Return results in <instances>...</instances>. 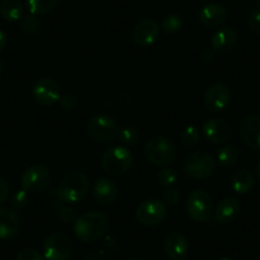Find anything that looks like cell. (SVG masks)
I'll list each match as a JSON object with an SVG mask.
<instances>
[{"instance_id":"cell-10","label":"cell","mask_w":260,"mask_h":260,"mask_svg":"<svg viewBox=\"0 0 260 260\" xmlns=\"http://www.w3.org/2000/svg\"><path fill=\"white\" fill-rule=\"evenodd\" d=\"M72 251V239L62 232H54L44 241V256L47 260H68Z\"/></svg>"},{"instance_id":"cell-5","label":"cell","mask_w":260,"mask_h":260,"mask_svg":"<svg viewBox=\"0 0 260 260\" xmlns=\"http://www.w3.org/2000/svg\"><path fill=\"white\" fill-rule=\"evenodd\" d=\"M186 213L195 222H209L214 214L213 199L206 190H194L187 195Z\"/></svg>"},{"instance_id":"cell-42","label":"cell","mask_w":260,"mask_h":260,"mask_svg":"<svg viewBox=\"0 0 260 260\" xmlns=\"http://www.w3.org/2000/svg\"><path fill=\"white\" fill-rule=\"evenodd\" d=\"M3 69H4V65H3V61L0 60V74L3 73Z\"/></svg>"},{"instance_id":"cell-9","label":"cell","mask_w":260,"mask_h":260,"mask_svg":"<svg viewBox=\"0 0 260 260\" xmlns=\"http://www.w3.org/2000/svg\"><path fill=\"white\" fill-rule=\"evenodd\" d=\"M167 216L166 204L159 199H147L142 202L136 211V218L146 227H154L161 224Z\"/></svg>"},{"instance_id":"cell-12","label":"cell","mask_w":260,"mask_h":260,"mask_svg":"<svg viewBox=\"0 0 260 260\" xmlns=\"http://www.w3.org/2000/svg\"><path fill=\"white\" fill-rule=\"evenodd\" d=\"M231 91L223 83H214L208 87L204 94L206 107L212 112H222L230 106Z\"/></svg>"},{"instance_id":"cell-25","label":"cell","mask_w":260,"mask_h":260,"mask_svg":"<svg viewBox=\"0 0 260 260\" xmlns=\"http://www.w3.org/2000/svg\"><path fill=\"white\" fill-rule=\"evenodd\" d=\"M57 0H26V7L34 16H41L51 12L56 7Z\"/></svg>"},{"instance_id":"cell-24","label":"cell","mask_w":260,"mask_h":260,"mask_svg":"<svg viewBox=\"0 0 260 260\" xmlns=\"http://www.w3.org/2000/svg\"><path fill=\"white\" fill-rule=\"evenodd\" d=\"M240 151L234 144H226L222 147L217 154V162L222 167H232L239 162Z\"/></svg>"},{"instance_id":"cell-30","label":"cell","mask_w":260,"mask_h":260,"mask_svg":"<svg viewBox=\"0 0 260 260\" xmlns=\"http://www.w3.org/2000/svg\"><path fill=\"white\" fill-rule=\"evenodd\" d=\"M39 28H40V21L36 16H34V14L26 16L23 19H22L21 29L23 34L34 35L36 34Z\"/></svg>"},{"instance_id":"cell-34","label":"cell","mask_w":260,"mask_h":260,"mask_svg":"<svg viewBox=\"0 0 260 260\" xmlns=\"http://www.w3.org/2000/svg\"><path fill=\"white\" fill-rule=\"evenodd\" d=\"M17 260H44V256L35 249H22L17 254Z\"/></svg>"},{"instance_id":"cell-43","label":"cell","mask_w":260,"mask_h":260,"mask_svg":"<svg viewBox=\"0 0 260 260\" xmlns=\"http://www.w3.org/2000/svg\"><path fill=\"white\" fill-rule=\"evenodd\" d=\"M219 260H231V259H229V257H222V259H219Z\"/></svg>"},{"instance_id":"cell-19","label":"cell","mask_w":260,"mask_h":260,"mask_svg":"<svg viewBox=\"0 0 260 260\" xmlns=\"http://www.w3.org/2000/svg\"><path fill=\"white\" fill-rule=\"evenodd\" d=\"M237 41H239V36L234 28L222 27V28L217 29L212 36L211 46L216 52L227 54V52H231L232 50H235Z\"/></svg>"},{"instance_id":"cell-15","label":"cell","mask_w":260,"mask_h":260,"mask_svg":"<svg viewBox=\"0 0 260 260\" xmlns=\"http://www.w3.org/2000/svg\"><path fill=\"white\" fill-rule=\"evenodd\" d=\"M202 133L209 143L223 144L231 138L232 129L224 120L209 119L203 124Z\"/></svg>"},{"instance_id":"cell-44","label":"cell","mask_w":260,"mask_h":260,"mask_svg":"<svg viewBox=\"0 0 260 260\" xmlns=\"http://www.w3.org/2000/svg\"><path fill=\"white\" fill-rule=\"evenodd\" d=\"M129 260H142V259H138V257H133V259H129Z\"/></svg>"},{"instance_id":"cell-37","label":"cell","mask_w":260,"mask_h":260,"mask_svg":"<svg viewBox=\"0 0 260 260\" xmlns=\"http://www.w3.org/2000/svg\"><path fill=\"white\" fill-rule=\"evenodd\" d=\"M9 197V184L4 179L0 177V204H3L4 202L8 199Z\"/></svg>"},{"instance_id":"cell-17","label":"cell","mask_w":260,"mask_h":260,"mask_svg":"<svg viewBox=\"0 0 260 260\" xmlns=\"http://www.w3.org/2000/svg\"><path fill=\"white\" fill-rule=\"evenodd\" d=\"M190 244L185 235L174 232L165 241V254L170 260H185L189 255Z\"/></svg>"},{"instance_id":"cell-22","label":"cell","mask_w":260,"mask_h":260,"mask_svg":"<svg viewBox=\"0 0 260 260\" xmlns=\"http://www.w3.org/2000/svg\"><path fill=\"white\" fill-rule=\"evenodd\" d=\"M254 175L249 170H240L232 175L231 187L237 194H247L254 187Z\"/></svg>"},{"instance_id":"cell-16","label":"cell","mask_w":260,"mask_h":260,"mask_svg":"<svg viewBox=\"0 0 260 260\" xmlns=\"http://www.w3.org/2000/svg\"><path fill=\"white\" fill-rule=\"evenodd\" d=\"M229 17L226 7L219 3H208L199 11L198 19L207 28H218Z\"/></svg>"},{"instance_id":"cell-28","label":"cell","mask_w":260,"mask_h":260,"mask_svg":"<svg viewBox=\"0 0 260 260\" xmlns=\"http://www.w3.org/2000/svg\"><path fill=\"white\" fill-rule=\"evenodd\" d=\"M177 179H179V174H177L176 170L169 166L161 169L158 171V174H157V180H158V182L162 186L167 187V189L171 187L174 184H176Z\"/></svg>"},{"instance_id":"cell-33","label":"cell","mask_w":260,"mask_h":260,"mask_svg":"<svg viewBox=\"0 0 260 260\" xmlns=\"http://www.w3.org/2000/svg\"><path fill=\"white\" fill-rule=\"evenodd\" d=\"M180 199H181V194H180L179 190L167 189L164 192V203L167 204V206H176V204H179Z\"/></svg>"},{"instance_id":"cell-27","label":"cell","mask_w":260,"mask_h":260,"mask_svg":"<svg viewBox=\"0 0 260 260\" xmlns=\"http://www.w3.org/2000/svg\"><path fill=\"white\" fill-rule=\"evenodd\" d=\"M117 138H119L120 143H122L124 146H134L138 143L139 133L133 126H122L121 129H119Z\"/></svg>"},{"instance_id":"cell-31","label":"cell","mask_w":260,"mask_h":260,"mask_svg":"<svg viewBox=\"0 0 260 260\" xmlns=\"http://www.w3.org/2000/svg\"><path fill=\"white\" fill-rule=\"evenodd\" d=\"M29 203V198H28V192L26 190H18L13 194V197L11 198V204L14 209L17 211H22V209L26 208Z\"/></svg>"},{"instance_id":"cell-13","label":"cell","mask_w":260,"mask_h":260,"mask_svg":"<svg viewBox=\"0 0 260 260\" xmlns=\"http://www.w3.org/2000/svg\"><path fill=\"white\" fill-rule=\"evenodd\" d=\"M159 29H161V27L154 19H142L134 26L133 31H132L134 44L141 47L151 46L158 40Z\"/></svg>"},{"instance_id":"cell-3","label":"cell","mask_w":260,"mask_h":260,"mask_svg":"<svg viewBox=\"0 0 260 260\" xmlns=\"http://www.w3.org/2000/svg\"><path fill=\"white\" fill-rule=\"evenodd\" d=\"M89 190V181L81 171H73L60 181L57 195L64 203L74 204L83 201Z\"/></svg>"},{"instance_id":"cell-40","label":"cell","mask_w":260,"mask_h":260,"mask_svg":"<svg viewBox=\"0 0 260 260\" xmlns=\"http://www.w3.org/2000/svg\"><path fill=\"white\" fill-rule=\"evenodd\" d=\"M86 260H106V257L102 254H100V252H94V254L88 255Z\"/></svg>"},{"instance_id":"cell-6","label":"cell","mask_w":260,"mask_h":260,"mask_svg":"<svg viewBox=\"0 0 260 260\" xmlns=\"http://www.w3.org/2000/svg\"><path fill=\"white\" fill-rule=\"evenodd\" d=\"M87 133L89 138L97 143H109L117 138L119 125L110 115H94L87 124Z\"/></svg>"},{"instance_id":"cell-38","label":"cell","mask_w":260,"mask_h":260,"mask_svg":"<svg viewBox=\"0 0 260 260\" xmlns=\"http://www.w3.org/2000/svg\"><path fill=\"white\" fill-rule=\"evenodd\" d=\"M214 55H216V51H214L212 47H204L201 52V59L202 61L204 62H211L212 60L214 59Z\"/></svg>"},{"instance_id":"cell-26","label":"cell","mask_w":260,"mask_h":260,"mask_svg":"<svg viewBox=\"0 0 260 260\" xmlns=\"http://www.w3.org/2000/svg\"><path fill=\"white\" fill-rule=\"evenodd\" d=\"M182 26H184V22H182V18L179 16V14L170 13L167 16H165L161 21V29L167 35L171 34H177L182 29Z\"/></svg>"},{"instance_id":"cell-20","label":"cell","mask_w":260,"mask_h":260,"mask_svg":"<svg viewBox=\"0 0 260 260\" xmlns=\"http://www.w3.org/2000/svg\"><path fill=\"white\" fill-rule=\"evenodd\" d=\"M21 218L13 209L0 207V239L11 240L19 234Z\"/></svg>"},{"instance_id":"cell-41","label":"cell","mask_w":260,"mask_h":260,"mask_svg":"<svg viewBox=\"0 0 260 260\" xmlns=\"http://www.w3.org/2000/svg\"><path fill=\"white\" fill-rule=\"evenodd\" d=\"M255 176H256L257 181H260V162L255 166Z\"/></svg>"},{"instance_id":"cell-11","label":"cell","mask_w":260,"mask_h":260,"mask_svg":"<svg viewBox=\"0 0 260 260\" xmlns=\"http://www.w3.org/2000/svg\"><path fill=\"white\" fill-rule=\"evenodd\" d=\"M32 96L35 101L41 106H52L59 102L60 99V87L56 82L49 77L40 78L35 82L32 87Z\"/></svg>"},{"instance_id":"cell-21","label":"cell","mask_w":260,"mask_h":260,"mask_svg":"<svg viewBox=\"0 0 260 260\" xmlns=\"http://www.w3.org/2000/svg\"><path fill=\"white\" fill-rule=\"evenodd\" d=\"M240 212H241V204H240L239 199L234 198V197H226L217 204L213 217L219 223L227 224L234 222Z\"/></svg>"},{"instance_id":"cell-8","label":"cell","mask_w":260,"mask_h":260,"mask_svg":"<svg viewBox=\"0 0 260 260\" xmlns=\"http://www.w3.org/2000/svg\"><path fill=\"white\" fill-rule=\"evenodd\" d=\"M52 175L44 165H32L21 175V186L31 194H40L50 186Z\"/></svg>"},{"instance_id":"cell-29","label":"cell","mask_w":260,"mask_h":260,"mask_svg":"<svg viewBox=\"0 0 260 260\" xmlns=\"http://www.w3.org/2000/svg\"><path fill=\"white\" fill-rule=\"evenodd\" d=\"M199 139H201V133L195 126H187L181 134V143L186 148H192L197 146L199 143Z\"/></svg>"},{"instance_id":"cell-23","label":"cell","mask_w":260,"mask_h":260,"mask_svg":"<svg viewBox=\"0 0 260 260\" xmlns=\"http://www.w3.org/2000/svg\"><path fill=\"white\" fill-rule=\"evenodd\" d=\"M0 14L6 21L17 22L23 16V6L19 0H3L0 4Z\"/></svg>"},{"instance_id":"cell-35","label":"cell","mask_w":260,"mask_h":260,"mask_svg":"<svg viewBox=\"0 0 260 260\" xmlns=\"http://www.w3.org/2000/svg\"><path fill=\"white\" fill-rule=\"evenodd\" d=\"M57 216H59V218L64 223H72V222H76L77 218H78L76 211L73 208H71V207H62V208H60Z\"/></svg>"},{"instance_id":"cell-1","label":"cell","mask_w":260,"mask_h":260,"mask_svg":"<svg viewBox=\"0 0 260 260\" xmlns=\"http://www.w3.org/2000/svg\"><path fill=\"white\" fill-rule=\"evenodd\" d=\"M110 221L105 213L100 211H89L77 218L74 223V234L82 242H94L106 235Z\"/></svg>"},{"instance_id":"cell-18","label":"cell","mask_w":260,"mask_h":260,"mask_svg":"<svg viewBox=\"0 0 260 260\" xmlns=\"http://www.w3.org/2000/svg\"><path fill=\"white\" fill-rule=\"evenodd\" d=\"M91 191L97 203L102 204V206H109V204L114 203L119 194L116 184L107 177H99L92 184Z\"/></svg>"},{"instance_id":"cell-39","label":"cell","mask_w":260,"mask_h":260,"mask_svg":"<svg viewBox=\"0 0 260 260\" xmlns=\"http://www.w3.org/2000/svg\"><path fill=\"white\" fill-rule=\"evenodd\" d=\"M7 42H8V37H7L6 32L0 29V51L6 49Z\"/></svg>"},{"instance_id":"cell-7","label":"cell","mask_w":260,"mask_h":260,"mask_svg":"<svg viewBox=\"0 0 260 260\" xmlns=\"http://www.w3.org/2000/svg\"><path fill=\"white\" fill-rule=\"evenodd\" d=\"M184 171L187 176L194 180L208 179L216 171V161L208 152H192L185 159Z\"/></svg>"},{"instance_id":"cell-14","label":"cell","mask_w":260,"mask_h":260,"mask_svg":"<svg viewBox=\"0 0 260 260\" xmlns=\"http://www.w3.org/2000/svg\"><path fill=\"white\" fill-rule=\"evenodd\" d=\"M241 141L251 149H260V115H249L239 124Z\"/></svg>"},{"instance_id":"cell-36","label":"cell","mask_w":260,"mask_h":260,"mask_svg":"<svg viewBox=\"0 0 260 260\" xmlns=\"http://www.w3.org/2000/svg\"><path fill=\"white\" fill-rule=\"evenodd\" d=\"M249 28L254 34L260 35V12H254L249 17Z\"/></svg>"},{"instance_id":"cell-2","label":"cell","mask_w":260,"mask_h":260,"mask_svg":"<svg viewBox=\"0 0 260 260\" xmlns=\"http://www.w3.org/2000/svg\"><path fill=\"white\" fill-rule=\"evenodd\" d=\"M144 156L151 164L166 167L174 164L177 157L174 142L167 137L156 136L149 138L144 144Z\"/></svg>"},{"instance_id":"cell-4","label":"cell","mask_w":260,"mask_h":260,"mask_svg":"<svg viewBox=\"0 0 260 260\" xmlns=\"http://www.w3.org/2000/svg\"><path fill=\"white\" fill-rule=\"evenodd\" d=\"M134 164L133 153L126 147H112L106 149L101 157V167L106 174L120 176L130 171Z\"/></svg>"},{"instance_id":"cell-32","label":"cell","mask_w":260,"mask_h":260,"mask_svg":"<svg viewBox=\"0 0 260 260\" xmlns=\"http://www.w3.org/2000/svg\"><path fill=\"white\" fill-rule=\"evenodd\" d=\"M59 104L64 111H74L78 106V97L73 93H64L60 96Z\"/></svg>"}]
</instances>
